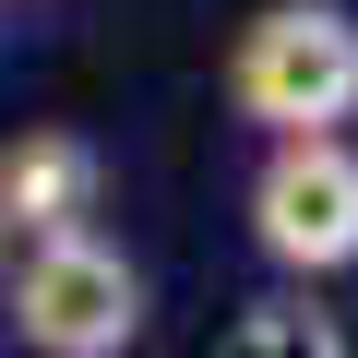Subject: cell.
I'll return each mask as SVG.
<instances>
[{"mask_svg": "<svg viewBox=\"0 0 358 358\" xmlns=\"http://www.w3.org/2000/svg\"><path fill=\"white\" fill-rule=\"evenodd\" d=\"M251 239L287 275H334L358 263V155L346 143H275L251 179Z\"/></svg>", "mask_w": 358, "mask_h": 358, "instance_id": "3", "label": "cell"}, {"mask_svg": "<svg viewBox=\"0 0 358 358\" xmlns=\"http://www.w3.org/2000/svg\"><path fill=\"white\" fill-rule=\"evenodd\" d=\"M227 96L275 131V143H334V120L358 108V24L346 0H275L227 48Z\"/></svg>", "mask_w": 358, "mask_h": 358, "instance_id": "1", "label": "cell"}, {"mask_svg": "<svg viewBox=\"0 0 358 358\" xmlns=\"http://www.w3.org/2000/svg\"><path fill=\"white\" fill-rule=\"evenodd\" d=\"M84 215H96V143H84V131H24V143H0V227L72 239Z\"/></svg>", "mask_w": 358, "mask_h": 358, "instance_id": "4", "label": "cell"}, {"mask_svg": "<svg viewBox=\"0 0 358 358\" xmlns=\"http://www.w3.org/2000/svg\"><path fill=\"white\" fill-rule=\"evenodd\" d=\"M13 322H24L36 358H120L143 334V275L108 239H84V227L72 239H36L13 263Z\"/></svg>", "mask_w": 358, "mask_h": 358, "instance_id": "2", "label": "cell"}, {"mask_svg": "<svg viewBox=\"0 0 358 358\" xmlns=\"http://www.w3.org/2000/svg\"><path fill=\"white\" fill-rule=\"evenodd\" d=\"M227 358H346V334H334L310 299H263V310L227 334Z\"/></svg>", "mask_w": 358, "mask_h": 358, "instance_id": "5", "label": "cell"}]
</instances>
